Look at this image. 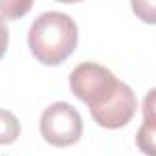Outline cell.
<instances>
[{"label": "cell", "mask_w": 156, "mask_h": 156, "mask_svg": "<svg viewBox=\"0 0 156 156\" xmlns=\"http://www.w3.org/2000/svg\"><path fill=\"white\" fill-rule=\"evenodd\" d=\"M31 55L44 66H60L78 45V27L75 20L62 11L42 13L27 33Z\"/></svg>", "instance_id": "1"}, {"label": "cell", "mask_w": 156, "mask_h": 156, "mask_svg": "<svg viewBox=\"0 0 156 156\" xmlns=\"http://www.w3.org/2000/svg\"><path fill=\"white\" fill-rule=\"evenodd\" d=\"M118 80L107 67L96 62H82L69 75V87L78 100L89 105V109L105 104L116 91Z\"/></svg>", "instance_id": "2"}, {"label": "cell", "mask_w": 156, "mask_h": 156, "mask_svg": "<svg viewBox=\"0 0 156 156\" xmlns=\"http://www.w3.org/2000/svg\"><path fill=\"white\" fill-rule=\"evenodd\" d=\"M83 120L76 109L67 102H55L44 109L40 116V134L55 147L75 145L82 138Z\"/></svg>", "instance_id": "3"}, {"label": "cell", "mask_w": 156, "mask_h": 156, "mask_svg": "<svg viewBox=\"0 0 156 156\" xmlns=\"http://www.w3.org/2000/svg\"><path fill=\"white\" fill-rule=\"evenodd\" d=\"M136 107H138V102H136L134 91L127 83L120 82L115 94L105 104H102L98 107H93L89 111H91L93 120L100 127L120 129V127L127 125L133 120L134 113H136Z\"/></svg>", "instance_id": "4"}, {"label": "cell", "mask_w": 156, "mask_h": 156, "mask_svg": "<svg viewBox=\"0 0 156 156\" xmlns=\"http://www.w3.org/2000/svg\"><path fill=\"white\" fill-rule=\"evenodd\" d=\"M144 122L136 133V145L145 156H156V87L144 98Z\"/></svg>", "instance_id": "5"}, {"label": "cell", "mask_w": 156, "mask_h": 156, "mask_svg": "<svg viewBox=\"0 0 156 156\" xmlns=\"http://www.w3.org/2000/svg\"><path fill=\"white\" fill-rule=\"evenodd\" d=\"M20 136V122L11 111L0 109V145L16 142Z\"/></svg>", "instance_id": "6"}, {"label": "cell", "mask_w": 156, "mask_h": 156, "mask_svg": "<svg viewBox=\"0 0 156 156\" xmlns=\"http://www.w3.org/2000/svg\"><path fill=\"white\" fill-rule=\"evenodd\" d=\"M35 0H0V15L5 20H18L26 16Z\"/></svg>", "instance_id": "7"}, {"label": "cell", "mask_w": 156, "mask_h": 156, "mask_svg": "<svg viewBox=\"0 0 156 156\" xmlns=\"http://www.w3.org/2000/svg\"><path fill=\"white\" fill-rule=\"evenodd\" d=\"M131 7L138 20L156 26V0H131Z\"/></svg>", "instance_id": "8"}, {"label": "cell", "mask_w": 156, "mask_h": 156, "mask_svg": "<svg viewBox=\"0 0 156 156\" xmlns=\"http://www.w3.org/2000/svg\"><path fill=\"white\" fill-rule=\"evenodd\" d=\"M7 45H9V29H7V26H5L4 16L0 15V58L5 55Z\"/></svg>", "instance_id": "9"}, {"label": "cell", "mask_w": 156, "mask_h": 156, "mask_svg": "<svg viewBox=\"0 0 156 156\" xmlns=\"http://www.w3.org/2000/svg\"><path fill=\"white\" fill-rule=\"evenodd\" d=\"M56 2H62V4H76V2H82V0H56Z\"/></svg>", "instance_id": "10"}]
</instances>
